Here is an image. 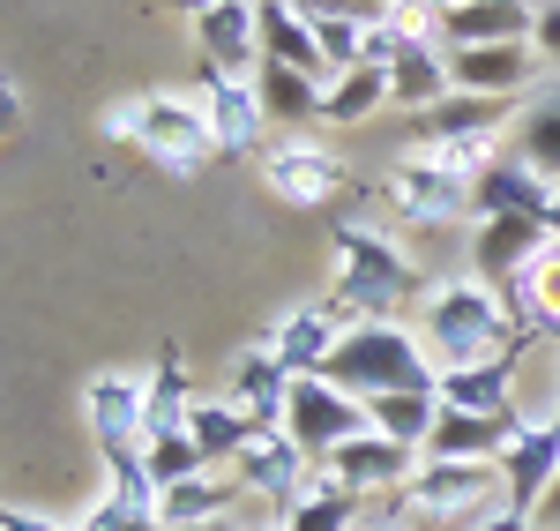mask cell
Masks as SVG:
<instances>
[{
	"label": "cell",
	"instance_id": "cell-1",
	"mask_svg": "<svg viewBox=\"0 0 560 531\" xmlns=\"http://www.w3.org/2000/svg\"><path fill=\"white\" fill-rule=\"evenodd\" d=\"M419 337H427V359L441 374H456V367H486V359L501 353H523L530 337L516 330V314L509 300L486 285V277H441L427 292V308H419Z\"/></svg>",
	"mask_w": 560,
	"mask_h": 531
},
{
	"label": "cell",
	"instance_id": "cell-2",
	"mask_svg": "<svg viewBox=\"0 0 560 531\" xmlns=\"http://www.w3.org/2000/svg\"><path fill=\"white\" fill-rule=\"evenodd\" d=\"M337 390L351 397H396V390H433L441 382V367L427 359V337L411 330V322H345V337H337V353L322 367Z\"/></svg>",
	"mask_w": 560,
	"mask_h": 531
},
{
	"label": "cell",
	"instance_id": "cell-3",
	"mask_svg": "<svg viewBox=\"0 0 560 531\" xmlns=\"http://www.w3.org/2000/svg\"><path fill=\"white\" fill-rule=\"evenodd\" d=\"M105 135H113V142H135V150H142L150 165H165V173H202L217 158L202 97H187V90H135V97H120V105L105 113Z\"/></svg>",
	"mask_w": 560,
	"mask_h": 531
},
{
	"label": "cell",
	"instance_id": "cell-4",
	"mask_svg": "<svg viewBox=\"0 0 560 531\" xmlns=\"http://www.w3.org/2000/svg\"><path fill=\"white\" fill-rule=\"evenodd\" d=\"M411 292H427L419 269L404 263L374 224H359V218L337 224V308L351 322H396V308Z\"/></svg>",
	"mask_w": 560,
	"mask_h": 531
},
{
	"label": "cell",
	"instance_id": "cell-5",
	"mask_svg": "<svg viewBox=\"0 0 560 531\" xmlns=\"http://www.w3.org/2000/svg\"><path fill=\"white\" fill-rule=\"evenodd\" d=\"M396 501L427 531H471L509 509V487H501V464H419Z\"/></svg>",
	"mask_w": 560,
	"mask_h": 531
},
{
	"label": "cell",
	"instance_id": "cell-6",
	"mask_svg": "<svg viewBox=\"0 0 560 531\" xmlns=\"http://www.w3.org/2000/svg\"><path fill=\"white\" fill-rule=\"evenodd\" d=\"M261 187L277 203H292V210H322V203H337L351 187V173L322 135H269L261 142Z\"/></svg>",
	"mask_w": 560,
	"mask_h": 531
},
{
	"label": "cell",
	"instance_id": "cell-7",
	"mask_svg": "<svg viewBox=\"0 0 560 531\" xmlns=\"http://www.w3.org/2000/svg\"><path fill=\"white\" fill-rule=\"evenodd\" d=\"M292 442L322 464L337 442H351V435H366V404L351 397V390H337L329 374H300L292 382V397H284V419H277Z\"/></svg>",
	"mask_w": 560,
	"mask_h": 531
},
{
	"label": "cell",
	"instance_id": "cell-8",
	"mask_svg": "<svg viewBox=\"0 0 560 531\" xmlns=\"http://www.w3.org/2000/svg\"><path fill=\"white\" fill-rule=\"evenodd\" d=\"M83 419H90V435H97V457H135L142 435H150V374H128V367L90 374Z\"/></svg>",
	"mask_w": 560,
	"mask_h": 531
},
{
	"label": "cell",
	"instance_id": "cell-9",
	"mask_svg": "<svg viewBox=\"0 0 560 531\" xmlns=\"http://www.w3.org/2000/svg\"><path fill=\"white\" fill-rule=\"evenodd\" d=\"M382 195H388V210H396L404 224H471V180L427 165L419 150H404V158L388 165Z\"/></svg>",
	"mask_w": 560,
	"mask_h": 531
},
{
	"label": "cell",
	"instance_id": "cell-10",
	"mask_svg": "<svg viewBox=\"0 0 560 531\" xmlns=\"http://www.w3.org/2000/svg\"><path fill=\"white\" fill-rule=\"evenodd\" d=\"M427 457L419 449H404V442H388V435H351V442H337L329 457H322V472L337 480V487L351 494V501H374V494H404V480L419 472Z\"/></svg>",
	"mask_w": 560,
	"mask_h": 531
},
{
	"label": "cell",
	"instance_id": "cell-11",
	"mask_svg": "<svg viewBox=\"0 0 560 531\" xmlns=\"http://www.w3.org/2000/svg\"><path fill=\"white\" fill-rule=\"evenodd\" d=\"M493 464H501L509 509L538 517V501H546V494H553V480H560V419H516Z\"/></svg>",
	"mask_w": 560,
	"mask_h": 531
},
{
	"label": "cell",
	"instance_id": "cell-12",
	"mask_svg": "<svg viewBox=\"0 0 560 531\" xmlns=\"http://www.w3.org/2000/svg\"><path fill=\"white\" fill-rule=\"evenodd\" d=\"M523 97H478V90H448L441 105L411 113V142H509L516 135Z\"/></svg>",
	"mask_w": 560,
	"mask_h": 531
},
{
	"label": "cell",
	"instance_id": "cell-13",
	"mask_svg": "<svg viewBox=\"0 0 560 531\" xmlns=\"http://www.w3.org/2000/svg\"><path fill=\"white\" fill-rule=\"evenodd\" d=\"M471 218H530V224L553 232V180L530 173L516 150H501V158L471 180Z\"/></svg>",
	"mask_w": 560,
	"mask_h": 531
},
{
	"label": "cell",
	"instance_id": "cell-14",
	"mask_svg": "<svg viewBox=\"0 0 560 531\" xmlns=\"http://www.w3.org/2000/svg\"><path fill=\"white\" fill-rule=\"evenodd\" d=\"M232 472H240V487H247V494H261V501H277V517H284V509L300 501L306 472H314V457H306V449L292 442L284 427H255Z\"/></svg>",
	"mask_w": 560,
	"mask_h": 531
},
{
	"label": "cell",
	"instance_id": "cell-15",
	"mask_svg": "<svg viewBox=\"0 0 560 531\" xmlns=\"http://www.w3.org/2000/svg\"><path fill=\"white\" fill-rule=\"evenodd\" d=\"M441 53H448V90L530 97V83H538V53L530 45H441Z\"/></svg>",
	"mask_w": 560,
	"mask_h": 531
},
{
	"label": "cell",
	"instance_id": "cell-16",
	"mask_svg": "<svg viewBox=\"0 0 560 531\" xmlns=\"http://www.w3.org/2000/svg\"><path fill=\"white\" fill-rule=\"evenodd\" d=\"M351 314L337 308V300H314V308H292L277 330H269V353H277V367L300 382V374H322L329 367V353H337V337H345Z\"/></svg>",
	"mask_w": 560,
	"mask_h": 531
},
{
	"label": "cell",
	"instance_id": "cell-17",
	"mask_svg": "<svg viewBox=\"0 0 560 531\" xmlns=\"http://www.w3.org/2000/svg\"><path fill=\"white\" fill-rule=\"evenodd\" d=\"M195 97H202V120H210L217 150H261V142H269V113H261L255 83H240V76H217V68H202Z\"/></svg>",
	"mask_w": 560,
	"mask_h": 531
},
{
	"label": "cell",
	"instance_id": "cell-18",
	"mask_svg": "<svg viewBox=\"0 0 560 531\" xmlns=\"http://www.w3.org/2000/svg\"><path fill=\"white\" fill-rule=\"evenodd\" d=\"M195 45H202V68H217V76H240V83H255V68H261V23H255V0H224V8H210V15L195 23Z\"/></svg>",
	"mask_w": 560,
	"mask_h": 531
},
{
	"label": "cell",
	"instance_id": "cell-19",
	"mask_svg": "<svg viewBox=\"0 0 560 531\" xmlns=\"http://www.w3.org/2000/svg\"><path fill=\"white\" fill-rule=\"evenodd\" d=\"M255 23H261V60L329 83V53L314 38V8H306V0H255Z\"/></svg>",
	"mask_w": 560,
	"mask_h": 531
},
{
	"label": "cell",
	"instance_id": "cell-20",
	"mask_svg": "<svg viewBox=\"0 0 560 531\" xmlns=\"http://www.w3.org/2000/svg\"><path fill=\"white\" fill-rule=\"evenodd\" d=\"M546 240H553V232L530 224V218H471V240H464V247H471V277H486V285L501 292V285H509Z\"/></svg>",
	"mask_w": 560,
	"mask_h": 531
},
{
	"label": "cell",
	"instance_id": "cell-21",
	"mask_svg": "<svg viewBox=\"0 0 560 531\" xmlns=\"http://www.w3.org/2000/svg\"><path fill=\"white\" fill-rule=\"evenodd\" d=\"M501 300H509L523 337H560V240H546V247L501 285Z\"/></svg>",
	"mask_w": 560,
	"mask_h": 531
},
{
	"label": "cell",
	"instance_id": "cell-22",
	"mask_svg": "<svg viewBox=\"0 0 560 531\" xmlns=\"http://www.w3.org/2000/svg\"><path fill=\"white\" fill-rule=\"evenodd\" d=\"M255 97H261V113H269V128H277V135H314V128H322V105H329V83H322V76H300V68L261 60V68H255Z\"/></svg>",
	"mask_w": 560,
	"mask_h": 531
},
{
	"label": "cell",
	"instance_id": "cell-23",
	"mask_svg": "<svg viewBox=\"0 0 560 531\" xmlns=\"http://www.w3.org/2000/svg\"><path fill=\"white\" fill-rule=\"evenodd\" d=\"M441 397V390H433ZM509 427L516 419H486V412H464V404H441V419H433L427 435V464H493L501 457V442H509Z\"/></svg>",
	"mask_w": 560,
	"mask_h": 531
},
{
	"label": "cell",
	"instance_id": "cell-24",
	"mask_svg": "<svg viewBox=\"0 0 560 531\" xmlns=\"http://www.w3.org/2000/svg\"><path fill=\"white\" fill-rule=\"evenodd\" d=\"M240 472L232 464H210V472H195V480H179V487L158 494V531H187V524H217V517H232L240 509Z\"/></svg>",
	"mask_w": 560,
	"mask_h": 531
},
{
	"label": "cell",
	"instance_id": "cell-25",
	"mask_svg": "<svg viewBox=\"0 0 560 531\" xmlns=\"http://www.w3.org/2000/svg\"><path fill=\"white\" fill-rule=\"evenodd\" d=\"M516 374H523V353H501L486 359V367H456V374H441L433 390H441V404H464V412H486V419H516Z\"/></svg>",
	"mask_w": 560,
	"mask_h": 531
},
{
	"label": "cell",
	"instance_id": "cell-26",
	"mask_svg": "<svg viewBox=\"0 0 560 531\" xmlns=\"http://www.w3.org/2000/svg\"><path fill=\"white\" fill-rule=\"evenodd\" d=\"M538 0H471L441 15V45H530Z\"/></svg>",
	"mask_w": 560,
	"mask_h": 531
},
{
	"label": "cell",
	"instance_id": "cell-27",
	"mask_svg": "<svg viewBox=\"0 0 560 531\" xmlns=\"http://www.w3.org/2000/svg\"><path fill=\"white\" fill-rule=\"evenodd\" d=\"M224 397L240 404V412H247L255 427H277V419H284V397H292V374L277 367V353H269V337H255L247 353L232 359V390H224Z\"/></svg>",
	"mask_w": 560,
	"mask_h": 531
},
{
	"label": "cell",
	"instance_id": "cell-28",
	"mask_svg": "<svg viewBox=\"0 0 560 531\" xmlns=\"http://www.w3.org/2000/svg\"><path fill=\"white\" fill-rule=\"evenodd\" d=\"M179 427H187V442L202 449V464H240V449L255 435V419L232 397H187V419Z\"/></svg>",
	"mask_w": 560,
	"mask_h": 531
},
{
	"label": "cell",
	"instance_id": "cell-29",
	"mask_svg": "<svg viewBox=\"0 0 560 531\" xmlns=\"http://www.w3.org/2000/svg\"><path fill=\"white\" fill-rule=\"evenodd\" d=\"M509 150H516L530 173L560 180V83L553 90H530L516 113V135H509Z\"/></svg>",
	"mask_w": 560,
	"mask_h": 531
},
{
	"label": "cell",
	"instance_id": "cell-30",
	"mask_svg": "<svg viewBox=\"0 0 560 531\" xmlns=\"http://www.w3.org/2000/svg\"><path fill=\"white\" fill-rule=\"evenodd\" d=\"M277 524H284V531H359V501H351V494L314 464V472H306V487H300V501H292Z\"/></svg>",
	"mask_w": 560,
	"mask_h": 531
},
{
	"label": "cell",
	"instance_id": "cell-31",
	"mask_svg": "<svg viewBox=\"0 0 560 531\" xmlns=\"http://www.w3.org/2000/svg\"><path fill=\"white\" fill-rule=\"evenodd\" d=\"M448 97V53L441 45H411L396 68H388V105H404V113H427Z\"/></svg>",
	"mask_w": 560,
	"mask_h": 531
},
{
	"label": "cell",
	"instance_id": "cell-32",
	"mask_svg": "<svg viewBox=\"0 0 560 531\" xmlns=\"http://www.w3.org/2000/svg\"><path fill=\"white\" fill-rule=\"evenodd\" d=\"M433 419H441V397H433V390H396V397H366V427H374V435H388V442H404V449H427Z\"/></svg>",
	"mask_w": 560,
	"mask_h": 531
},
{
	"label": "cell",
	"instance_id": "cell-33",
	"mask_svg": "<svg viewBox=\"0 0 560 531\" xmlns=\"http://www.w3.org/2000/svg\"><path fill=\"white\" fill-rule=\"evenodd\" d=\"M382 105H388V68H345V76H329L322 128H366Z\"/></svg>",
	"mask_w": 560,
	"mask_h": 531
},
{
	"label": "cell",
	"instance_id": "cell-34",
	"mask_svg": "<svg viewBox=\"0 0 560 531\" xmlns=\"http://www.w3.org/2000/svg\"><path fill=\"white\" fill-rule=\"evenodd\" d=\"M142 464H150L158 494L179 487V480H195V472H210V464H202V449L187 442V427H165V435H150V442H142Z\"/></svg>",
	"mask_w": 560,
	"mask_h": 531
},
{
	"label": "cell",
	"instance_id": "cell-35",
	"mask_svg": "<svg viewBox=\"0 0 560 531\" xmlns=\"http://www.w3.org/2000/svg\"><path fill=\"white\" fill-rule=\"evenodd\" d=\"M314 38L329 53V76L359 68V15H351V8H314Z\"/></svg>",
	"mask_w": 560,
	"mask_h": 531
},
{
	"label": "cell",
	"instance_id": "cell-36",
	"mask_svg": "<svg viewBox=\"0 0 560 531\" xmlns=\"http://www.w3.org/2000/svg\"><path fill=\"white\" fill-rule=\"evenodd\" d=\"M530 53H538V68H560V0H538V23H530Z\"/></svg>",
	"mask_w": 560,
	"mask_h": 531
},
{
	"label": "cell",
	"instance_id": "cell-37",
	"mask_svg": "<svg viewBox=\"0 0 560 531\" xmlns=\"http://www.w3.org/2000/svg\"><path fill=\"white\" fill-rule=\"evenodd\" d=\"M142 517H128V501H113V494H97L83 517H75V531H135Z\"/></svg>",
	"mask_w": 560,
	"mask_h": 531
},
{
	"label": "cell",
	"instance_id": "cell-38",
	"mask_svg": "<svg viewBox=\"0 0 560 531\" xmlns=\"http://www.w3.org/2000/svg\"><path fill=\"white\" fill-rule=\"evenodd\" d=\"M0 531H75V517H45V509H23V501H0Z\"/></svg>",
	"mask_w": 560,
	"mask_h": 531
},
{
	"label": "cell",
	"instance_id": "cell-39",
	"mask_svg": "<svg viewBox=\"0 0 560 531\" xmlns=\"http://www.w3.org/2000/svg\"><path fill=\"white\" fill-rule=\"evenodd\" d=\"M150 8H165V15H187V23H202L210 8H224V0H150Z\"/></svg>",
	"mask_w": 560,
	"mask_h": 531
},
{
	"label": "cell",
	"instance_id": "cell-40",
	"mask_svg": "<svg viewBox=\"0 0 560 531\" xmlns=\"http://www.w3.org/2000/svg\"><path fill=\"white\" fill-rule=\"evenodd\" d=\"M471 531H538V517H523V509H501V517H486Z\"/></svg>",
	"mask_w": 560,
	"mask_h": 531
},
{
	"label": "cell",
	"instance_id": "cell-41",
	"mask_svg": "<svg viewBox=\"0 0 560 531\" xmlns=\"http://www.w3.org/2000/svg\"><path fill=\"white\" fill-rule=\"evenodd\" d=\"M15 120H23V97H15V90H0V142L15 135Z\"/></svg>",
	"mask_w": 560,
	"mask_h": 531
},
{
	"label": "cell",
	"instance_id": "cell-42",
	"mask_svg": "<svg viewBox=\"0 0 560 531\" xmlns=\"http://www.w3.org/2000/svg\"><path fill=\"white\" fill-rule=\"evenodd\" d=\"M538 524H560V480H553V494L538 501Z\"/></svg>",
	"mask_w": 560,
	"mask_h": 531
},
{
	"label": "cell",
	"instance_id": "cell-43",
	"mask_svg": "<svg viewBox=\"0 0 560 531\" xmlns=\"http://www.w3.org/2000/svg\"><path fill=\"white\" fill-rule=\"evenodd\" d=\"M187 531H240V524H232V517H217V524H187Z\"/></svg>",
	"mask_w": 560,
	"mask_h": 531
},
{
	"label": "cell",
	"instance_id": "cell-44",
	"mask_svg": "<svg viewBox=\"0 0 560 531\" xmlns=\"http://www.w3.org/2000/svg\"><path fill=\"white\" fill-rule=\"evenodd\" d=\"M553 240H560V180H553Z\"/></svg>",
	"mask_w": 560,
	"mask_h": 531
},
{
	"label": "cell",
	"instance_id": "cell-45",
	"mask_svg": "<svg viewBox=\"0 0 560 531\" xmlns=\"http://www.w3.org/2000/svg\"><path fill=\"white\" fill-rule=\"evenodd\" d=\"M255 531H284V524H255Z\"/></svg>",
	"mask_w": 560,
	"mask_h": 531
},
{
	"label": "cell",
	"instance_id": "cell-46",
	"mask_svg": "<svg viewBox=\"0 0 560 531\" xmlns=\"http://www.w3.org/2000/svg\"><path fill=\"white\" fill-rule=\"evenodd\" d=\"M0 90H15V83H8V76H0Z\"/></svg>",
	"mask_w": 560,
	"mask_h": 531
},
{
	"label": "cell",
	"instance_id": "cell-47",
	"mask_svg": "<svg viewBox=\"0 0 560 531\" xmlns=\"http://www.w3.org/2000/svg\"><path fill=\"white\" fill-rule=\"evenodd\" d=\"M359 531H382V524H359Z\"/></svg>",
	"mask_w": 560,
	"mask_h": 531
},
{
	"label": "cell",
	"instance_id": "cell-48",
	"mask_svg": "<svg viewBox=\"0 0 560 531\" xmlns=\"http://www.w3.org/2000/svg\"><path fill=\"white\" fill-rule=\"evenodd\" d=\"M553 419H560V397H553Z\"/></svg>",
	"mask_w": 560,
	"mask_h": 531
},
{
	"label": "cell",
	"instance_id": "cell-49",
	"mask_svg": "<svg viewBox=\"0 0 560 531\" xmlns=\"http://www.w3.org/2000/svg\"><path fill=\"white\" fill-rule=\"evenodd\" d=\"M411 531H427V524H411Z\"/></svg>",
	"mask_w": 560,
	"mask_h": 531
}]
</instances>
